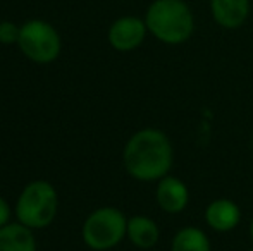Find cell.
<instances>
[{
    "mask_svg": "<svg viewBox=\"0 0 253 251\" xmlns=\"http://www.w3.org/2000/svg\"><path fill=\"white\" fill-rule=\"evenodd\" d=\"M123 164L133 179L157 182L166 178L174 164V148L169 136L157 127H143L126 141Z\"/></svg>",
    "mask_w": 253,
    "mask_h": 251,
    "instance_id": "6da1fadb",
    "label": "cell"
},
{
    "mask_svg": "<svg viewBox=\"0 0 253 251\" xmlns=\"http://www.w3.org/2000/svg\"><path fill=\"white\" fill-rule=\"evenodd\" d=\"M148 33L166 45H183L195 33V16L184 0H153L145 14Z\"/></svg>",
    "mask_w": 253,
    "mask_h": 251,
    "instance_id": "7a4b0ae2",
    "label": "cell"
},
{
    "mask_svg": "<svg viewBox=\"0 0 253 251\" xmlns=\"http://www.w3.org/2000/svg\"><path fill=\"white\" fill-rule=\"evenodd\" d=\"M59 208V196L48 181L38 179L26 184L16 201L17 220L30 229H45L53 222Z\"/></svg>",
    "mask_w": 253,
    "mask_h": 251,
    "instance_id": "3957f363",
    "label": "cell"
},
{
    "mask_svg": "<svg viewBox=\"0 0 253 251\" xmlns=\"http://www.w3.org/2000/svg\"><path fill=\"white\" fill-rule=\"evenodd\" d=\"M83 241L95 251L112 250L126 238L127 217L116 207H102L86 217L81 229Z\"/></svg>",
    "mask_w": 253,
    "mask_h": 251,
    "instance_id": "277c9868",
    "label": "cell"
},
{
    "mask_svg": "<svg viewBox=\"0 0 253 251\" xmlns=\"http://www.w3.org/2000/svg\"><path fill=\"white\" fill-rule=\"evenodd\" d=\"M17 47L30 61L37 64H50L59 57L62 43L52 24L42 19H31L21 26Z\"/></svg>",
    "mask_w": 253,
    "mask_h": 251,
    "instance_id": "5b68a950",
    "label": "cell"
},
{
    "mask_svg": "<svg viewBox=\"0 0 253 251\" xmlns=\"http://www.w3.org/2000/svg\"><path fill=\"white\" fill-rule=\"evenodd\" d=\"M148 33L145 19L136 16H124L116 19L109 28V43L117 52H131L141 47Z\"/></svg>",
    "mask_w": 253,
    "mask_h": 251,
    "instance_id": "8992f818",
    "label": "cell"
},
{
    "mask_svg": "<svg viewBox=\"0 0 253 251\" xmlns=\"http://www.w3.org/2000/svg\"><path fill=\"white\" fill-rule=\"evenodd\" d=\"M155 201L162 212L169 215H177L186 210L190 203V189L183 179L167 174L166 178L157 181Z\"/></svg>",
    "mask_w": 253,
    "mask_h": 251,
    "instance_id": "52a82bcc",
    "label": "cell"
},
{
    "mask_svg": "<svg viewBox=\"0 0 253 251\" xmlns=\"http://www.w3.org/2000/svg\"><path fill=\"white\" fill-rule=\"evenodd\" d=\"M203 220L212 231L219 234L231 232L241 222V208L231 198H215L205 207Z\"/></svg>",
    "mask_w": 253,
    "mask_h": 251,
    "instance_id": "ba28073f",
    "label": "cell"
},
{
    "mask_svg": "<svg viewBox=\"0 0 253 251\" xmlns=\"http://www.w3.org/2000/svg\"><path fill=\"white\" fill-rule=\"evenodd\" d=\"M252 0H210L212 17L224 30H238L250 16Z\"/></svg>",
    "mask_w": 253,
    "mask_h": 251,
    "instance_id": "9c48e42d",
    "label": "cell"
},
{
    "mask_svg": "<svg viewBox=\"0 0 253 251\" xmlns=\"http://www.w3.org/2000/svg\"><path fill=\"white\" fill-rule=\"evenodd\" d=\"M126 238L131 245L140 250H150L159 243L160 229L153 218L147 215H133L127 218V234Z\"/></svg>",
    "mask_w": 253,
    "mask_h": 251,
    "instance_id": "30bf717a",
    "label": "cell"
},
{
    "mask_svg": "<svg viewBox=\"0 0 253 251\" xmlns=\"http://www.w3.org/2000/svg\"><path fill=\"white\" fill-rule=\"evenodd\" d=\"M0 251H37V239L33 229L21 222L0 227Z\"/></svg>",
    "mask_w": 253,
    "mask_h": 251,
    "instance_id": "8fae6325",
    "label": "cell"
},
{
    "mask_svg": "<svg viewBox=\"0 0 253 251\" xmlns=\"http://www.w3.org/2000/svg\"><path fill=\"white\" fill-rule=\"evenodd\" d=\"M170 251H212V243L203 229L186 225L172 236Z\"/></svg>",
    "mask_w": 253,
    "mask_h": 251,
    "instance_id": "7c38bea8",
    "label": "cell"
},
{
    "mask_svg": "<svg viewBox=\"0 0 253 251\" xmlns=\"http://www.w3.org/2000/svg\"><path fill=\"white\" fill-rule=\"evenodd\" d=\"M21 26L10 23V21H2L0 23V43L2 45H12L19 41Z\"/></svg>",
    "mask_w": 253,
    "mask_h": 251,
    "instance_id": "4fadbf2b",
    "label": "cell"
},
{
    "mask_svg": "<svg viewBox=\"0 0 253 251\" xmlns=\"http://www.w3.org/2000/svg\"><path fill=\"white\" fill-rule=\"evenodd\" d=\"M10 220V207L5 201V198L0 196V227L7 225Z\"/></svg>",
    "mask_w": 253,
    "mask_h": 251,
    "instance_id": "5bb4252c",
    "label": "cell"
},
{
    "mask_svg": "<svg viewBox=\"0 0 253 251\" xmlns=\"http://www.w3.org/2000/svg\"><path fill=\"white\" fill-rule=\"evenodd\" d=\"M248 232H250V239H252V243H253V218H252V222H250V229H248Z\"/></svg>",
    "mask_w": 253,
    "mask_h": 251,
    "instance_id": "9a60e30c",
    "label": "cell"
},
{
    "mask_svg": "<svg viewBox=\"0 0 253 251\" xmlns=\"http://www.w3.org/2000/svg\"><path fill=\"white\" fill-rule=\"evenodd\" d=\"M252 148H253V141H252Z\"/></svg>",
    "mask_w": 253,
    "mask_h": 251,
    "instance_id": "2e32d148",
    "label": "cell"
},
{
    "mask_svg": "<svg viewBox=\"0 0 253 251\" xmlns=\"http://www.w3.org/2000/svg\"><path fill=\"white\" fill-rule=\"evenodd\" d=\"M248 251H253V248H252V250H248Z\"/></svg>",
    "mask_w": 253,
    "mask_h": 251,
    "instance_id": "e0dca14e",
    "label": "cell"
}]
</instances>
